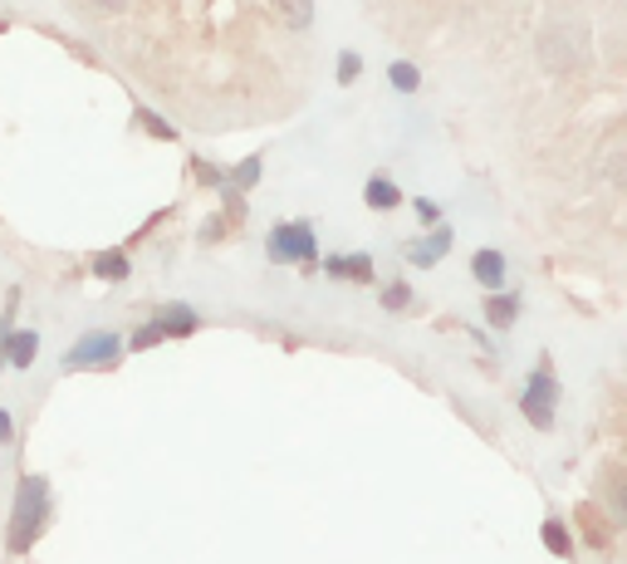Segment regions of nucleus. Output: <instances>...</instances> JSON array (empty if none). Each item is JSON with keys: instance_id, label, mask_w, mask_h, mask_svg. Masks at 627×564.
Here are the masks:
<instances>
[{"instance_id": "obj_8", "label": "nucleus", "mask_w": 627, "mask_h": 564, "mask_svg": "<svg viewBox=\"0 0 627 564\" xmlns=\"http://www.w3.org/2000/svg\"><path fill=\"white\" fill-rule=\"evenodd\" d=\"M363 201H368L373 211H393V207H403V191H397L393 177L373 173V177H368V187H363Z\"/></svg>"}, {"instance_id": "obj_16", "label": "nucleus", "mask_w": 627, "mask_h": 564, "mask_svg": "<svg viewBox=\"0 0 627 564\" xmlns=\"http://www.w3.org/2000/svg\"><path fill=\"white\" fill-rule=\"evenodd\" d=\"M363 74V54L358 50H338V84H353Z\"/></svg>"}, {"instance_id": "obj_19", "label": "nucleus", "mask_w": 627, "mask_h": 564, "mask_svg": "<svg viewBox=\"0 0 627 564\" xmlns=\"http://www.w3.org/2000/svg\"><path fill=\"white\" fill-rule=\"evenodd\" d=\"M407 304H412V290H407L403 280H397V285H387V290H383V310H407Z\"/></svg>"}, {"instance_id": "obj_18", "label": "nucleus", "mask_w": 627, "mask_h": 564, "mask_svg": "<svg viewBox=\"0 0 627 564\" xmlns=\"http://www.w3.org/2000/svg\"><path fill=\"white\" fill-rule=\"evenodd\" d=\"M544 545H550L554 555H568V530L558 521H544Z\"/></svg>"}, {"instance_id": "obj_17", "label": "nucleus", "mask_w": 627, "mask_h": 564, "mask_svg": "<svg viewBox=\"0 0 627 564\" xmlns=\"http://www.w3.org/2000/svg\"><path fill=\"white\" fill-rule=\"evenodd\" d=\"M163 338H167V334H163V324H143V330L128 338V348H138V354H143V348H157Z\"/></svg>"}, {"instance_id": "obj_10", "label": "nucleus", "mask_w": 627, "mask_h": 564, "mask_svg": "<svg viewBox=\"0 0 627 564\" xmlns=\"http://www.w3.org/2000/svg\"><path fill=\"white\" fill-rule=\"evenodd\" d=\"M260 173H265V157L260 153H250V157H241V163L226 173V187H236V191H255L260 187Z\"/></svg>"}, {"instance_id": "obj_13", "label": "nucleus", "mask_w": 627, "mask_h": 564, "mask_svg": "<svg viewBox=\"0 0 627 564\" xmlns=\"http://www.w3.org/2000/svg\"><path fill=\"white\" fill-rule=\"evenodd\" d=\"M94 275L98 280H128L133 265H128V255H123V251H98L94 255Z\"/></svg>"}, {"instance_id": "obj_24", "label": "nucleus", "mask_w": 627, "mask_h": 564, "mask_svg": "<svg viewBox=\"0 0 627 564\" xmlns=\"http://www.w3.org/2000/svg\"><path fill=\"white\" fill-rule=\"evenodd\" d=\"M197 177H201V182H226V177H221V173H216V167H211V163H197Z\"/></svg>"}, {"instance_id": "obj_1", "label": "nucleus", "mask_w": 627, "mask_h": 564, "mask_svg": "<svg viewBox=\"0 0 627 564\" xmlns=\"http://www.w3.org/2000/svg\"><path fill=\"white\" fill-rule=\"evenodd\" d=\"M44 525H50V481L44 477H20V491H15V511H10V555H25L30 545L44 535Z\"/></svg>"}, {"instance_id": "obj_3", "label": "nucleus", "mask_w": 627, "mask_h": 564, "mask_svg": "<svg viewBox=\"0 0 627 564\" xmlns=\"http://www.w3.org/2000/svg\"><path fill=\"white\" fill-rule=\"evenodd\" d=\"M128 354V338L123 334H113V330H88V334H79V344L74 348H64V358L60 364L70 368H118V358Z\"/></svg>"}, {"instance_id": "obj_5", "label": "nucleus", "mask_w": 627, "mask_h": 564, "mask_svg": "<svg viewBox=\"0 0 627 564\" xmlns=\"http://www.w3.org/2000/svg\"><path fill=\"white\" fill-rule=\"evenodd\" d=\"M6 338V364L10 368H30L40 354V330H0Z\"/></svg>"}, {"instance_id": "obj_11", "label": "nucleus", "mask_w": 627, "mask_h": 564, "mask_svg": "<svg viewBox=\"0 0 627 564\" xmlns=\"http://www.w3.org/2000/svg\"><path fill=\"white\" fill-rule=\"evenodd\" d=\"M485 320L495 324V330H510V324L520 320V300H515V295H500V290H490V300H485Z\"/></svg>"}, {"instance_id": "obj_23", "label": "nucleus", "mask_w": 627, "mask_h": 564, "mask_svg": "<svg viewBox=\"0 0 627 564\" xmlns=\"http://www.w3.org/2000/svg\"><path fill=\"white\" fill-rule=\"evenodd\" d=\"M613 511H618V521L627 525V481H618V491H613Z\"/></svg>"}, {"instance_id": "obj_14", "label": "nucleus", "mask_w": 627, "mask_h": 564, "mask_svg": "<svg viewBox=\"0 0 627 564\" xmlns=\"http://www.w3.org/2000/svg\"><path fill=\"white\" fill-rule=\"evenodd\" d=\"M275 10L284 15L290 30H310L314 25V0H275Z\"/></svg>"}, {"instance_id": "obj_25", "label": "nucleus", "mask_w": 627, "mask_h": 564, "mask_svg": "<svg viewBox=\"0 0 627 564\" xmlns=\"http://www.w3.org/2000/svg\"><path fill=\"white\" fill-rule=\"evenodd\" d=\"M88 6H94V10H108V15H113V10H123L128 0H88Z\"/></svg>"}, {"instance_id": "obj_6", "label": "nucleus", "mask_w": 627, "mask_h": 564, "mask_svg": "<svg viewBox=\"0 0 627 564\" xmlns=\"http://www.w3.org/2000/svg\"><path fill=\"white\" fill-rule=\"evenodd\" d=\"M447 251H451V226H437L431 236H421V241L407 246V261L421 265V270H431V265H437Z\"/></svg>"}, {"instance_id": "obj_7", "label": "nucleus", "mask_w": 627, "mask_h": 564, "mask_svg": "<svg viewBox=\"0 0 627 564\" xmlns=\"http://www.w3.org/2000/svg\"><path fill=\"white\" fill-rule=\"evenodd\" d=\"M324 270L334 280H373V255L368 251H353V255H328Z\"/></svg>"}, {"instance_id": "obj_22", "label": "nucleus", "mask_w": 627, "mask_h": 564, "mask_svg": "<svg viewBox=\"0 0 627 564\" xmlns=\"http://www.w3.org/2000/svg\"><path fill=\"white\" fill-rule=\"evenodd\" d=\"M15 442V417H10V408H0V447Z\"/></svg>"}, {"instance_id": "obj_15", "label": "nucleus", "mask_w": 627, "mask_h": 564, "mask_svg": "<svg viewBox=\"0 0 627 564\" xmlns=\"http://www.w3.org/2000/svg\"><path fill=\"white\" fill-rule=\"evenodd\" d=\"M387 84L397 88V94H417V84H421V74H417V64H407V60H397V64H387Z\"/></svg>"}, {"instance_id": "obj_2", "label": "nucleus", "mask_w": 627, "mask_h": 564, "mask_svg": "<svg viewBox=\"0 0 627 564\" xmlns=\"http://www.w3.org/2000/svg\"><path fill=\"white\" fill-rule=\"evenodd\" d=\"M265 251H270V261H280V265L314 270L318 265V236H314L310 221H280L275 231L265 236Z\"/></svg>"}, {"instance_id": "obj_12", "label": "nucleus", "mask_w": 627, "mask_h": 564, "mask_svg": "<svg viewBox=\"0 0 627 564\" xmlns=\"http://www.w3.org/2000/svg\"><path fill=\"white\" fill-rule=\"evenodd\" d=\"M157 324H163V334H167V338H187V334H197V314H191L187 304H167V314H163Z\"/></svg>"}, {"instance_id": "obj_4", "label": "nucleus", "mask_w": 627, "mask_h": 564, "mask_svg": "<svg viewBox=\"0 0 627 564\" xmlns=\"http://www.w3.org/2000/svg\"><path fill=\"white\" fill-rule=\"evenodd\" d=\"M554 403H558V383L550 374V364H540V374L530 378V388H524V398H520V408L524 417H530L540 432H550L554 427Z\"/></svg>"}, {"instance_id": "obj_9", "label": "nucleus", "mask_w": 627, "mask_h": 564, "mask_svg": "<svg viewBox=\"0 0 627 564\" xmlns=\"http://www.w3.org/2000/svg\"><path fill=\"white\" fill-rule=\"evenodd\" d=\"M471 275L481 280L485 290H500V285H505V255H500V251H476L471 255Z\"/></svg>"}, {"instance_id": "obj_21", "label": "nucleus", "mask_w": 627, "mask_h": 564, "mask_svg": "<svg viewBox=\"0 0 627 564\" xmlns=\"http://www.w3.org/2000/svg\"><path fill=\"white\" fill-rule=\"evenodd\" d=\"M417 217L427 221V226H437L441 221V207H437V201H427V197H417Z\"/></svg>"}, {"instance_id": "obj_20", "label": "nucleus", "mask_w": 627, "mask_h": 564, "mask_svg": "<svg viewBox=\"0 0 627 564\" xmlns=\"http://www.w3.org/2000/svg\"><path fill=\"white\" fill-rule=\"evenodd\" d=\"M143 128H147V133H153V138H167V143H173V138H177V128H173V123H163V118H153V113H143Z\"/></svg>"}]
</instances>
